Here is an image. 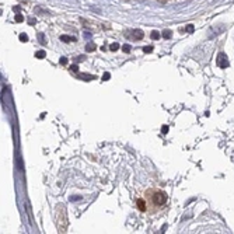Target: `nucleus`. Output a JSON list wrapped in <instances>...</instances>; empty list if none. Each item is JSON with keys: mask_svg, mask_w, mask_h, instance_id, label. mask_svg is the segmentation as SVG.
Returning a JSON list of instances; mask_svg holds the SVG:
<instances>
[{"mask_svg": "<svg viewBox=\"0 0 234 234\" xmlns=\"http://www.w3.org/2000/svg\"><path fill=\"white\" fill-rule=\"evenodd\" d=\"M144 199L147 201L149 209L161 208V206L167 202V194L161 189L151 188V189H147L146 192H144Z\"/></svg>", "mask_w": 234, "mask_h": 234, "instance_id": "f257e3e1", "label": "nucleus"}, {"mask_svg": "<svg viewBox=\"0 0 234 234\" xmlns=\"http://www.w3.org/2000/svg\"><path fill=\"white\" fill-rule=\"evenodd\" d=\"M118 49H119V44H118V42H114V44L110 45V51L111 52H117Z\"/></svg>", "mask_w": 234, "mask_h": 234, "instance_id": "423d86ee", "label": "nucleus"}, {"mask_svg": "<svg viewBox=\"0 0 234 234\" xmlns=\"http://www.w3.org/2000/svg\"><path fill=\"white\" fill-rule=\"evenodd\" d=\"M143 51L146 52V53H150V52L153 51V46H144L143 48Z\"/></svg>", "mask_w": 234, "mask_h": 234, "instance_id": "ddd939ff", "label": "nucleus"}, {"mask_svg": "<svg viewBox=\"0 0 234 234\" xmlns=\"http://www.w3.org/2000/svg\"><path fill=\"white\" fill-rule=\"evenodd\" d=\"M168 132V128L167 126H163V133H167Z\"/></svg>", "mask_w": 234, "mask_h": 234, "instance_id": "a211bd4d", "label": "nucleus"}, {"mask_svg": "<svg viewBox=\"0 0 234 234\" xmlns=\"http://www.w3.org/2000/svg\"><path fill=\"white\" fill-rule=\"evenodd\" d=\"M133 37L137 38V39H140V38H143V31L142 29H133Z\"/></svg>", "mask_w": 234, "mask_h": 234, "instance_id": "39448f33", "label": "nucleus"}, {"mask_svg": "<svg viewBox=\"0 0 234 234\" xmlns=\"http://www.w3.org/2000/svg\"><path fill=\"white\" fill-rule=\"evenodd\" d=\"M163 37H164L165 39H168V38H171V31H170V29H165L164 32H163Z\"/></svg>", "mask_w": 234, "mask_h": 234, "instance_id": "1a4fd4ad", "label": "nucleus"}, {"mask_svg": "<svg viewBox=\"0 0 234 234\" xmlns=\"http://www.w3.org/2000/svg\"><path fill=\"white\" fill-rule=\"evenodd\" d=\"M22 20H24V17H22L21 14H17V15H15V21H17V22H21Z\"/></svg>", "mask_w": 234, "mask_h": 234, "instance_id": "4468645a", "label": "nucleus"}, {"mask_svg": "<svg viewBox=\"0 0 234 234\" xmlns=\"http://www.w3.org/2000/svg\"><path fill=\"white\" fill-rule=\"evenodd\" d=\"M103 80H110V73H105V76L103 77Z\"/></svg>", "mask_w": 234, "mask_h": 234, "instance_id": "f3484780", "label": "nucleus"}, {"mask_svg": "<svg viewBox=\"0 0 234 234\" xmlns=\"http://www.w3.org/2000/svg\"><path fill=\"white\" fill-rule=\"evenodd\" d=\"M95 45L94 44H91V42H90V44H87V46H86V51L87 52H91V51H95Z\"/></svg>", "mask_w": 234, "mask_h": 234, "instance_id": "6e6552de", "label": "nucleus"}, {"mask_svg": "<svg viewBox=\"0 0 234 234\" xmlns=\"http://www.w3.org/2000/svg\"><path fill=\"white\" fill-rule=\"evenodd\" d=\"M60 62H62V63H63V65H65V63H66V62H67V59H65V58H62V60H60Z\"/></svg>", "mask_w": 234, "mask_h": 234, "instance_id": "aec40b11", "label": "nucleus"}, {"mask_svg": "<svg viewBox=\"0 0 234 234\" xmlns=\"http://www.w3.org/2000/svg\"><path fill=\"white\" fill-rule=\"evenodd\" d=\"M56 223L60 233H65L67 227V216H66V209L63 205H58L56 208Z\"/></svg>", "mask_w": 234, "mask_h": 234, "instance_id": "f03ea898", "label": "nucleus"}, {"mask_svg": "<svg viewBox=\"0 0 234 234\" xmlns=\"http://www.w3.org/2000/svg\"><path fill=\"white\" fill-rule=\"evenodd\" d=\"M60 39H62L63 42H72V41H74V38L73 37H67V35H62Z\"/></svg>", "mask_w": 234, "mask_h": 234, "instance_id": "0eeeda50", "label": "nucleus"}, {"mask_svg": "<svg viewBox=\"0 0 234 234\" xmlns=\"http://www.w3.org/2000/svg\"><path fill=\"white\" fill-rule=\"evenodd\" d=\"M136 208L139 209L140 212H146V210H149L147 201L144 199V198H137V199H136Z\"/></svg>", "mask_w": 234, "mask_h": 234, "instance_id": "7ed1b4c3", "label": "nucleus"}, {"mask_svg": "<svg viewBox=\"0 0 234 234\" xmlns=\"http://www.w3.org/2000/svg\"><path fill=\"white\" fill-rule=\"evenodd\" d=\"M35 56H37L38 59H44L45 58V52L44 51H39V52H37V53H35Z\"/></svg>", "mask_w": 234, "mask_h": 234, "instance_id": "9d476101", "label": "nucleus"}, {"mask_svg": "<svg viewBox=\"0 0 234 234\" xmlns=\"http://www.w3.org/2000/svg\"><path fill=\"white\" fill-rule=\"evenodd\" d=\"M20 41H21V42H27V41H28V37H27L25 34H20Z\"/></svg>", "mask_w": 234, "mask_h": 234, "instance_id": "f8f14e48", "label": "nucleus"}, {"mask_svg": "<svg viewBox=\"0 0 234 234\" xmlns=\"http://www.w3.org/2000/svg\"><path fill=\"white\" fill-rule=\"evenodd\" d=\"M70 69L73 70V72H77V66H76V65H73V66H72V67H70Z\"/></svg>", "mask_w": 234, "mask_h": 234, "instance_id": "6ab92c4d", "label": "nucleus"}, {"mask_svg": "<svg viewBox=\"0 0 234 234\" xmlns=\"http://www.w3.org/2000/svg\"><path fill=\"white\" fill-rule=\"evenodd\" d=\"M151 38H153V39L160 38V32H158V31H153V32H151Z\"/></svg>", "mask_w": 234, "mask_h": 234, "instance_id": "9b49d317", "label": "nucleus"}, {"mask_svg": "<svg viewBox=\"0 0 234 234\" xmlns=\"http://www.w3.org/2000/svg\"><path fill=\"white\" fill-rule=\"evenodd\" d=\"M194 29H195L194 25H188V27H187V31H188V32H194Z\"/></svg>", "mask_w": 234, "mask_h": 234, "instance_id": "dca6fc26", "label": "nucleus"}, {"mask_svg": "<svg viewBox=\"0 0 234 234\" xmlns=\"http://www.w3.org/2000/svg\"><path fill=\"white\" fill-rule=\"evenodd\" d=\"M217 63H219L220 67H226V66H229V59L226 58V55H224V53H220L219 59H217Z\"/></svg>", "mask_w": 234, "mask_h": 234, "instance_id": "20e7f679", "label": "nucleus"}, {"mask_svg": "<svg viewBox=\"0 0 234 234\" xmlns=\"http://www.w3.org/2000/svg\"><path fill=\"white\" fill-rule=\"evenodd\" d=\"M122 49H124V52H129V51H131V45H126V44H125L124 46H122Z\"/></svg>", "mask_w": 234, "mask_h": 234, "instance_id": "2eb2a0df", "label": "nucleus"}]
</instances>
